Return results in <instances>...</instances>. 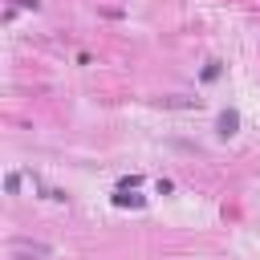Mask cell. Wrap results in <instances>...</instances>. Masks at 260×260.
I'll use <instances>...</instances> for the list:
<instances>
[{
    "instance_id": "6da1fadb",
    "label": "cell",
    "mask_w": 260,
    "mask_h": 260,
    "mask_svg": "<svg viewBox=\"0 0 260 260\" xmlns=\"http://www.w3.org/2000/svg\"><path fill=\"white\" fill-rule=\"evenodd\" d=\"M12 260H53V248L41 240H12Z\"/></svg>"
},
{
    "instance_id": "7a4b0ae2",
    "label": "cell",
    "mask_w": 260,
    "mask_h": 260,
    "mask_svg": "<svg viewBox=\"0 0 260 260\" xmlns=\"http://www.w3.org/2000/svg\"><path fill=\"white\" fill-rule=\"evenodd\" d=\"M219 134H223V138L236 134V114H223V118H219Z\"/></svg>"
},
{
    "instance_id": "3957f363",
    "label": "cell",
    "mask_w": 260,
    "mask_h": 260,
    "mask_svg": "<svg viewBox=\"0 0 260 260\" xmlns=\"http://www.w3.org/2000/svg\"><path fill=\"white\" fill-rule=\"evenodd\" d=\"M203 77L211 81V77H219V61H207V69H203Z\"/></svg>"
},
{
    "instance_id": "277c9868",
    "label": "cell",
    "mask_w": 260,
    "mask_h": 260,
    "mask_svg": "<svg viewBox=\"0 0 260 260\" xmlns=\"http://www.w3.org/2000/svg\"><path fill=\"white\" fill-rule=\"evenodd\" d=\"M8 4H12V8H32V12H37V8H41V4H37V0H8Z\"/></svg>"
}]
</instances>
